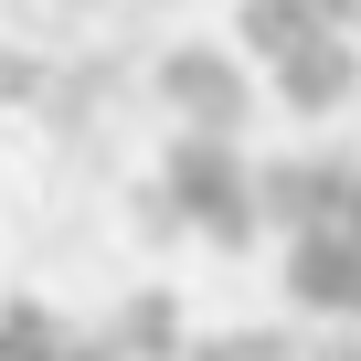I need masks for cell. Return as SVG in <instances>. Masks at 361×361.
Segmentation results:
<instances>
[{"instance_id": "6da1fadb", "label": "cell", "mask_w": 361, "mask_h": 361, "mask_svg": "<svg viewBox=\"0 0 361 361\" xmlns=\"http://www.w3.org/2000/svg\"><path fill=\"white\" fill-rule=\"evenodd\" d=\"M159 180H170L180 224H192L213 255H255L266 213H255V159H245V138H213V128H170V149H159Z\"/></svg>"}, {"instance_id": "7a4b0ae2", "label": "cell", "mask_w": 361, "mask_h": 361, "mask_svg": "<svg viewBox=\"0 0 361 361\" xmlns=\"http://www.w3.org/2000/svg\"><path fill=\"white\" fill-rule=\"evenodd\" d=\"M149 96L170 106V128H213V138H245V128H255L245 43H170V54L149 64Z\"/></svg>"}, {"instance_id": "3957f363", "label": "cell", "mask_w": 361, "mask_h": 361, "mask_svg": "<svg viewBox=\"0 0 361 361\" xmlns=\"http://www.w3.org/2000/svg\"><path fill=\"white\" fill-rule=\"evenodd\" d=\"M350 180H361L350 149H287V159H255V213H266V234L287 245V234L350 213Z\"/></svg>"}, {"instance_id": "277c9868", "label": "cell", "mask_w": 361, "mask_h": 361, "mask_svg": "<svg viewBox=\"0 0 361 361\" xmlns=\"http://www.w3.org/2000/svg\"><path fill=\"white\" fill-rule=\"evenodd\" d=\"M266 96L287 106V117H340L350 96H361V32H308V43H287L276 64H266Z\"/></svg>"}, {"instance_id": "5b68a950", "label": "cell", "mask_w": 361, "mask_h": 361, "mask_svg": "<svg viewBox=\"0 0 361 361\" xmlns=\"http://www.w3.org/2000/svg\"><path fill=\"white\" fill-rule=\"evenodd\" d=\"M287 308L298 319H361V234L350 224L287 234Z\"/></svg>"}, {"instance_id": "8992f818", "label": "cell", "mask_w": 361, "mask_h": 361, "mask_svg": "<svg viewBox=\"0 0 361 361\" xmlns=\"http://www.w3.org/2000/svg\"><path fill=\"white\" fill-rule=\"evenodd\" d=\"M106 340H117L128 361H180V340H192V329H180V298H170V287H138V298L106 319Z\"/></svg>"}, {"instance_id": "52a82bcc", "label": "cell", "mask_w": 361, "mask_h": 361, "mask_svg": "<svg viewBox=\"0 0 361 361\" xmlns=\"http://www.w3.org/2000/svg\"><path fill=\"white\" fill-rule=\"evenodd\" d=\"M64 340H75V319L54 308V298H0V361H64Z\"/></svg>"}, {"instance_id": "ba28073f", "label": "cell", "mask_w": 361, "mask_h": 361, "mask_svg": "<svg viewBox=\"0 0 361 361\" xmlns=\"http://www.w3.org/2000/svg\"><path fill=\"white\" fill-rule=\"evenodd\" d=\"M180 361H298V329H266V319H245V329H192Z\"/></svg>"}, {"instance_id": "9c48e42d", "label": "cell", "mask_w": 361, "mask_h": 361, "mask_svg": "<svg viewBox=\"0 0 361 361\" xmlns=\"http://www.w3.org/2000/svg\"><path fill=\"white\" fill-rule=\"evenodd\" d=\"M106 96H117V85H106V64H54V85H43V117L75 138V128H96V117H106Z\"/></svg>"}, {"instance_id": "30bf717a", "label": "cell", "mask_w": 361, "mask_h": 361, "mask_svg": "<svg viewBox=\"0 0 361 361\" xmlns=\"http://www.w3.org/2000/svg\"><path fill=\"white\" fill-rule=\"evenodd\" d=\"M43 85H54V64H43V54H22V43H0V128H11L22 106H43Z\"/></svg>"}, {"instance_id": "8fae6325", "label": "cell", "mask_w": 361, "mask_h": 361, "mask_svg": "<svg viewBox=\"0 0 361 361\" xmlns=\"http://www.w3.org/2000/svg\"><path fill=\"white\" fill-rule=\"evenodd\" d=\"M298 361H361V319H319V329H298Z\"/></svg>"}, {"instance_id": "7c38bea8", "label": "cell", "mask_w": 361, "mask_h": 361, "mask_svg": "<svg viewBox=\"0 0 361 361\" xmlns=\"http://www.w3.org/2000/svg\"><path fill=\"white\" fill-rule=\"evenodd\" d=\"M138 234H149V245H180V234H192V224H180V202H170V180H149V192H138Z\"/></svg>"}]
</instances>
